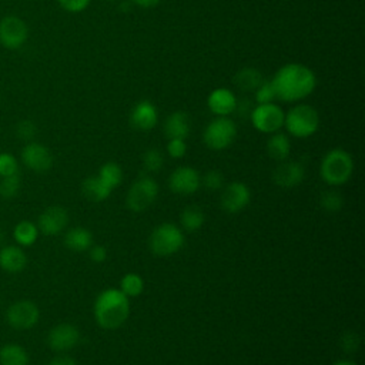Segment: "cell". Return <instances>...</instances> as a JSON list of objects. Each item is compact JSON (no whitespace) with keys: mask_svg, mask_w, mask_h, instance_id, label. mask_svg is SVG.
Segmentation results:
<instances>
[{"mask_svg":"<svg viewBox=\"0 0 365 365\" xmlns=\"http://www.w3.org/2000/svg\"><path fill=\"white\" fill-rule=\"evenodd\" d=\"M204 221H205L204 211L198 205H190V207L184 208L180 215V222H181L182 228L187 231L200 230L204 225Z\"/></svg>","mask_w":365,"mask_h":365,"instance_id":"obj_27","label":"cell"},{"mask_svg":"<svg viewBox=\"0 0 365 365\" xmlns=\"http://www.w3.org/2000/svg\"><path fill=\"white\" fill-rule=\"evenodd\" d=\"M130 121L133 127L137 130H141V131L153 130L158 121L157 107L148 100L138 101L131 110Z\"/></svg>","mask_w":365,"mask_h":365,"instance_id":"obj_18","label":"cell"},{"mask_svg":"<svg viewBox=\"0 0 365 365\" xmlns=\"http://www.w3.org/2000/svg\"><path fill=\"white\" fill-rule=\"evenodd\" d=\"M40 319V309L36 302L30 299H19L9 305L6 311V321L13 329H31Z\"/></svg>","mask_w":365,"mask_h":365,"instance_id":"obj_8","label":"cell"},{"mask_svg":"<svg viewBox=\"0 0 365 365\" xmlns=\"http://www.w3.org/2000/svg\"><path fill=\"white\" fill-rule=\"evenodd\" d=\"M88 250H90V258L94 262H103L107 258V250L101 245H94V247H90Z\"/></svg>","mask_w":365,"mask_h":365,"instance_id":"obj_40","label":"cell"},{"mask_svg":"<svg viewBox=\"0 0 365 365\" xmlns=\"http://www.w3.org/2000/svg\"><path fill=\"white\" fill-rule=\"evenodd\" d=\"M68 224V212L64 207L51 205L46 208L38 220L37 228L44 235H57L60 234Z\"/></svg>","mask_w":365,"mask_h":365,"instance_id":"obj_15","label":"cell"},{"mask_svg":"<svg viewBox=\"0 0 365 365\" xmlns=\"http://www.w3.org/2000/svg\"><path fill=\"white\" fill-rule=\"evenodd\" d=\"M158 195V185L157 182L148 177V175H143L140 178H137L133 185L130 187L128 192H127V207L131 211L135 212H141L144 210H147L157 198Z\"/></svg>","mask_w":365,"mask_h":365,"instance_id":"obj_7","label":"cell"},{"mask_svg":"<svg viewBox=\"0 0 365 365\" xmlns=\"http://www.w3.org/2000/svg\"><path fill=\"white\" fill-rule=\"evenodd\" d=\"M284 127L297 138L311 137L319 127V114L309 104H297L287 111Z\"/></svg>","mask_w":365,"mask_h":365,"instance_id":"obj_4","label":"cell"},{"mask_svg":"<svg viewBox=\"0 0 365 365\" xmlns=\"http://www.w3.org/2000/svg\"><path fill=\"white\" fill-rule=\"evenodd\" d=\"M164 164V157L160 150L157 148H148L143 154V167L148 173H157L161 170Z\"/></svg>","mask_w":365,"mask_h":365,"instance_id":"obj_31","label":"cell"},{"mask_svg":"<svg viewBox=\"0 0 365 365\" xmlns=\"http://www.w3.org/2000/svg\"><path fill=\"white\" fill-rule=\"evenodd\" d=\"M20 185H21V182H20L19 174L1 177L0 178V197L4 200H10V198L16 197L20 191Z\"/></svg>","mask_w":365,"mask_h":365,"instance_id":"obj_30","label":"cell"},{"mask_svg":"<svg viewBox=\"0 0 365 365\" xmlns=\"http://www.w3.org/2000/svg\"><path fill=\"white\" fill-rule=\"evenodd\" d=\"M321 207L328 212H338L344 205V198L338 191L328 190L321 195Z\"/></svg>","mask_w":365,"mask_h":365,"instance_id":"obj_32","label":"cell"},{"mask_svg":"<svg viewBox=\"0 0 365 365\" xmlns=\"http://www.w3.org/2000/svg\"><path fill=\"white\" fill-rule=\"evenodd\" d=\"M234 83L242 91H255V88L262 83V74L252 67H245L235 74Z\"/></svg>","mask_w":365,"mask_h":365,"instance_id":"obj_26","label":"cell"},{"mask_svg":"<svg viewBox=\"0 0 365 365\" xmlns=\"http://www.w3.org/2000/svg\"><path fill=\"white\" fill-rule=\"evenodd\" d=\"M319 173L322 180L329 185L345 184L354 173V160L348 151L332 148L324 155Z\"/></svg>","mask_w":365,"mask_h":365,"instance_id":"obj_3","label":"cell"},{"mask_svg":"<svg viewBox=\"0 0 365 365\" xmlns=\"http://www.w3.org/2000/svg\"><path fill=\"white\" fill-rule=\"evenodd\" d=\"M267 153L277 161H285L291 153V143L287 134L272 133L267 141Z\"/></svg>","mask_w":365,"mask_h":365,"instance_id":"obj_21","label":"cell"},{"mask_svg":"<svg viewBox=\"0 0 365 365\" xmlns=\"http://www.w3.org/2000/svg\"><path fill=\"white\" fill-rule=\"evenodd\" d=\"M304 177V165L298 161H281V164L272 171V180L281 188L297 187L302 182Z\"/></svg>","mask_w":365,"mask_h":365,"instance_id":"obj_16","label":"cell"},{"mask_svg":"<svg viewBox=\"0 0 365 365\" xmlns=\"http://www.w3.org/2000/svg\"><path fill=\"white\" fill-rule=\"evenodd\" d=\"M29 354L19 344H4L0 348V365H29Z\"/></svg>","mask_w":365,"mask_h":365,"instance_id":"obj_24","label":"cell"},{"mask_svg":"<svg viewBox=\"0 0 365 365\" xmlns=\"http://www.w3.org/2000/svg\"><path fill=\"white\" fill-rule=\"evenodd\" d=\"M277 100V94L274 90V86L271 80H262V83L255 88V101L257 104H265V103H274Z\"/></svg>","mask_w":365,"mask_h":365,"instance_id":"obj_33","label":"cell"},{"mask_svg":"<svg viewBox=\"0 0 365 365\" xmlns=\"http://www.w3.org/2000/svg\"><path fill=\"white\" fill-rule=\"evenodd\" d=\"M237 137V125L228 117H215L208 123L202 133L205 145L211 150H224L232 144Z\"/></svg>","mask_w":365,"mask_h":365,"instance_id":"obj_6","label":"cell"},{"mask_svg":"<svg viewBox=\"0 0 365 365\" xmlns=\"http://www.w3.org/2000/svg\"><path fill=\"white\" fill-rule=\"evenodd\" d=\"M148 245L155 255L167 257L175 254L182 248L184 234L175 224L163 222L153 230Z\"/></svg>","mask_w":365,"mask_h":365,"instance_id":"obj_5","label":"cell"},{"mask_svg":"<svg viewBox=\"0 0 365 365\" xmlns=\"http://www.w3.org/2000/svg\"><path fill=\"white\" fill-rule=\"evenodd\" d=\"M202 184L205 188L210 191H217L224 187V175L218 170H210L204 177H202Z\"/></svg>","mask_w":365,"mask_h":365,"instance_id":"obj_36","label":"cell"},{"mask_svg":"<svg viewBox=\"0 0 365 365\" xmlns=\"http://www.w3.org/2000/svg\"><path fill=\"white\" fill-rule=\"evenodd\" d=\"M27 265V255L20 245H3L0 248V268L10 274L21 272Z\"/></svg>","mask_w":365,"mask_h":365,"instance_id":"obj_19","label":"cell"},{"mask_svg":"<svg viewBox=\"0 0 365 365\" xmlns=\"http://www.w3.org/2000/svg\"><path fill=\"white\" fill-rule=\"evenodd\" d=\"M19 174L17 158L10 153H0V177Z\"/></svg>","mask_w":365,"mask_h":365,"instance_id":"obj_34","label":"cell"},{"mask_svg":"<svg viewBox=\"0 0 365 365\" xmlns=\"http://www.w3.org/2000/svg\"><path fill=\"white\" fill-rule=\"evenodd\" d=\"M111 190L118 187L123 181V170L121 167L117 164V163H113V161H108L106 164H103L98 170V174H97Z\"/></svg>","mask_w":365,"mask_h":365,"instance_id":"obj_28","label":"cell"},{"mask_svg":"<svg viewBox=\"0 0 365 365\" xmlns=\"http://www.w3.org/2000/svg\"><path fill=\"white\" fill-rule=\"evenodd\" d=\"M167 153L173 158H181L187 153V144L185 140L181 138H170L167 143Z\"/></svg>","mask_w":365,"mask_h":365,"instance_id":"obj_37","label":"cell"},{"mask_svg":"<svg viewBox=\"0 0 365 365\" xmlns=\"http://www.w3.org/2000/svg\"><path fill=\"white\" fill-rule=\"evenodd\" d=\"M81 190H83V194L91 200V201H104L110 197L111 194V188L98 177V175H94V177H87L84 181H83V185H81Z\"/></svg>","mask_w":365,"mask_h":365,"instance_id":"obj_23","label":"cell"},{"mask_svg":"<svg viewBox=\"0 0 365 365\" xmlns=\"http://www.w3.org/2000/svg\"><path fill=\"white\" fill-rule=\"evenodd\" d=\"M80 342V331L76 325L63 322L53 327L47 335L48 346L56 352H66L73 349Z\"/></svg>","mask_w":365,"mask_h":365,"instance_id":"obj_11","label":"cell"},{"mask_svg":"<svg viewBox=\"0 0 365 365\" xmlns=\"http://www.w3.org/2000/svg\"><path fill=\"white\" fill-rule=\"evenodd\" d=\"M341 345H342L344 351H346V352H354V351H356L358 346H359V336H358V334H355V332H346V334L342 336V339H341Z\"/></svg>","mask_w":365,"mask_h":365,"instance_id":"obj_39","label":"cell"},{"mask_svg":"<svg viewBox=\"0 0 365 365\" xmlns=\"http://www.w3.org/2000/svg\"><path fill=\"white\" fill-rule=\"evenodd\" d=\"M251 200V192L247 184L234 181L228 184L221 194V207L230 214L240 212L244 210Z\"/></svg>","mask_w":365,"mask_h":365,"instance_id":"obj_14","label":"cell"},{"mask_svg":"<svg viewBox=\"0 0 365 365\" xmlns=\"http://www.w3.org/2000/svg\"><path fill=\"white\" fill-rule=\"evenodd\" d=\"M334 365H356L355 362H349V361H339V362H335Z\"/></svg>","mask_w":365,"mask_h":365,"instance_id":"obj_43","label":"cell"},{"mask_svg":"<svg viewBox=\"0 0 365 365\" xmlns=\"http://www.w3.org/2000/svg\"><path fill=\"white\" fill-rule=\"evenodd\" d=\"M271 83L277 100L294 103L312 94L317 86V78L309 67L299 63H288L278 68L271 78Z\"/></svg>","mask_w":365,"mask_h":365,"instance_id":"obj_1","label":"cell"},{"mask_svg":"<svg viewBox=\"0 0 365 365\" xmlns=\"http://www.w3.org/2000/svg\"><path fill=\"white\" fill-rule=\"evenodd\" d=\"M16 134L24 141H31L37 134V127L31 120H21L16 125Z\"/></svg>","mask_w":365,"mask_h":365,"instance_id":"obj_35","label":"cell"},{"mask_svg":"<svg viewBox=\"0 0 365 365\" xmlns=\"http://www.w3.org/2000/svg\"><path fill=\"white\" fill-rule=\"evenodd\" d=\"M38 228L34 222L23 220L13 228V238L20 247H30L37 241Z\"/></svg>","mask_w":365,"mask_h":365,"instance_id":"obj_25","label":"cell"},{"mask_svg":"<svg viewBox=\"0 0 365 365\" xmlns=\"http://www.w3.org/2000/svg\"><path fill=\"white\" fill-rule=\"evenodd\" d=\"M201 185V177L197 170L188 165H182L175 168L170 178H168V187L175 194L188 195L195 192Z\"/></svg>","mask_w":365,"mask_h":365,"instance_id":"obj_13","label":"cell"},{"mask_svg":"<svg viewBox=\"0 0 365 365\" xmlns=\"http://www.w3.org/2000/svg\"><path fill=\"white\" fill-rule=\"evenodd\" d=\"M121 292H124L127 297H137L144 289V281L143 278L135 272H128L121 278L120 284Z\"/></svg>","mask_w":365,"mask_h":365,"instance_id":"obj_29","label":"cell"},{"mask_svg":"<svg viewBox=\"0 0 365 365\" xmlns=\"http://www.w3.org/2000/svg\"><path fill=\"white\" fill-rule=\"evenodd\" d=\"M21 161L27 168L36 173H44L51 168L53 155L46 145L30 141L21 150Z\"/></svg>","mask_w":365,"mask_h":365,"instance_id":"obj_12","label":"cell"},{"mask_svg":"<svg viewBox=\"0 0 365 365\" xmlns=\"http://www.w3.org/2000/svg\"><path fill=\"white\" fill-rule=\"evenodd\" d=\"M58 4L70 13H80L86 10L90 4V0H57Z\"/></svg>","mask_w":365,"mask_h":365,"instance_id":"obj_38","label":"cell"},{"mask_svg":"<svg viewBox=\"0 0 365 365\" xmlns=\"http://www.w3.org/2000/svg\"><path fill=\"white\" fill-rule=\"evenodd\" d=\"M27 37V24L20 17L6 16L0 20V43L3 47L16 50L26 43Z\"/></svg>","mask_w":365,"mask_h":365,"instance_id":"obj_10","label":"cell"},{"mask_svg":"<svg viewBox=\"0 0 365 365\" xmlns=\"http://www.w3.org/2000/svg\"><path fill=\"white\" fill-rule=\"evenodd\" d=\"M164 134L170 138L185 140L190 134V118L184 111L171 113L164 121Z\"/></svg>","mask_w":365,"mask_h":365,"instance_id":"obj_20","label":"cell"},{"mask_svg":"<svg viewBox=\"0 0 365 365\" xmlns=\"http://www.w3.org/2000/svg\"><path fill=\"white\" fill-rule=\"evenodd\" d=\"M284 110L275 103L257 104L251 111V123L254 128L265 134L277 133L284 127Z\"/></svg>","mask_w":365,"mask_h":365,"instance_id":"obj_9","label":"cell"},{"mask_svg":"<svg viewBox=\"0 0 365 365\" xmlns=\"http://www.w3.org/2000/svg\"><path fill=\"white\" fill-rule=\"evenodd\" d=\"M47 365H77V362L73 358H70V356L61 355V356L53 358Z\"/></svg>","mask_w":365,"mask_h":365,"instance_id":"obj_41","label":"cell"},{"mask_svg":"<svg viewBox=\"0 0 365 365\" xmlns=\"http://www.w3.org/2000/svg\"><path fill=\"white\" fill-rule=\"evenodd\" d=\"M107 1H114V0H107Z\"/></svg>","mask_w":365,"mask_h":365,"instance_id":"obj_44","label":"cell"},{"mask_svg":"<svg viewBox=\"0 0 365 365\" xmlns=\"http://www.w3.org/2000/svg\"><path fill=\"white\" fill-rule=\"evenodd\" d=\"M128 297L117 288H107L98 294L94 302V318L104 329H117L128 318Z\"/></svg>","mask_w":365,"mask_h":365,"instance_id":"obj_2","label":"cell"},{"mask_svg":"<svg viewBox=\"0 0 365 365\" xmlns=\"http://www.w3.org/2000/svg\"><path fill=\"white\" fill-rule=\"evenodd\" d=\"M237 97L227 87L214 88L207 97V106L217 117H228L237 108Z\"/></svg>","mask_w":365,"mask_h":365,"instance_id":"obj_17","label":"cell"},{"mask_svg":"<svg viewBox=\"0 0 365 365\" xmlns=\"http://www.w3.org/2000/svg\"><path fill=\"white\" fill-rule=\"evenodd\" d=\"M131 3L140 6V7H144V9H150V7H154L160 3V0H130Z\"/></svg>","mask_w":365,"mask_h":365,"instance_id":"obj_42","label":"cell"},{"mask_svg":"<svg viewBox=\"0 0 365 365\" xmlns=\"http://www.w3.org/2000/svg\"><path fill=\"white\" fill-rule=\"evenodd\" d=\"M64 245L73 251H86L93 245V235L84 227H74L66 232Z\"/></svg>","mask_w":365,"mask_h":365,"instance_id":"obj_22","label":"cell"}]
</instances>
